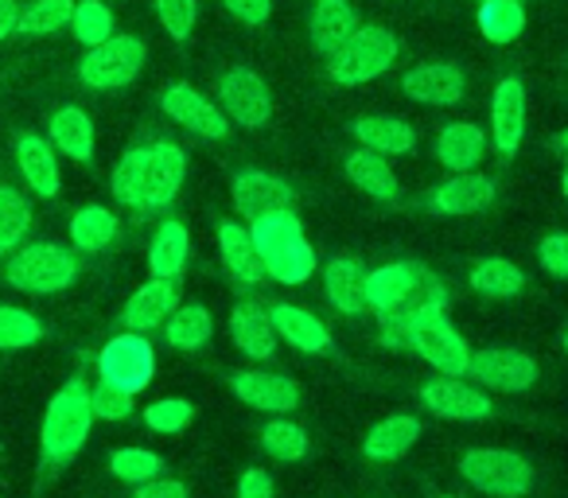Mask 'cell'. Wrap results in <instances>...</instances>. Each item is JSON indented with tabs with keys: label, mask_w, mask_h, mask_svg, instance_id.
<instances>
[{
	"label": "cell",
	"mask_w": 568,
	"mask_h": 498,
	"mask_svg": "<svg viewBox=\"0 0 568 498\" xmlns=\"http://www.w3.org/2000/svg\"><path fill=\"white\" fill-rule=\"evenodd\" d=\"M253 245H257L261 265L281 285H304L316 273V254H312L304 226L296 211H273L253 222Z\"/></svg>",
	"instance_id": "6da1fadb"
},
{
	"label": "cell",
	"mask_w": 568,
	"mask_h": 498,
	"mask_svg": "<svg viewBox=\"0 0 568 498\" xmlns=\"http://www.w3.org/2000/svg\"><path fill=\"white\" fill-rule=\"evenodd\" d=\"M90 425H94V405H90V389L79 378L67 382L48 405L43 417V456L51 464H67L79 456V448L87 444Z\"/></svg>",
	"instance_id": "7a4b0ae2"
},
{
	"label": "cell",
	"mask_w": 568,
	"mask_h": 498,
	"mask_svg": "<svg viewBox=\"0 0 568 498\" xmlns=\"http://www.w3.org/2000/svg\"><path fill=\"white\" fill-rule=\"evenodd\" d=\"M397 35L382 24H358L355 35L327 59V74H332L339 87H363L374 82L394 67L397 59Z\"/></svg>",
	"instance_id": "3957f363"
},
{
	"label": "cell",
	"mask_w": 568,
	"mask_h": 498,
	"mask_svg": "<svg viewBox=\"0 0 568 498\" xmlns=\"http://www.w3.org/2000/svg\"><path fill=\"white\" fill-rule=\"evenodd\" d=\"M4 277H9V285L20 288V293L48 296V293H63L67 285H74L79 265H74V257L67 254L63 245L36 242V245H28V250H12Z\"/></svg>",
	"instance_id": "277c9868"
},
{
	"label": "cell",
	"mask_w": 568,
	"mask_h": 498,
	"mask_svg": "<svg viewBox=\"0 0 568 498\" xmlns=\"http://www.w3.org/2000/svg\"><path fill=\"white\" fill-rule=\"evenodd\" d=\"M144 59H149V48L136 35H110L82 55L79 79L94 90H121L136 82V74L144 71Z\"/></svg>",
	"instance_id": "5b68a950"
},
{
	"label": "cell",
	"mask_w": 568,
	"mask_h": 498,
	"mask_svg": "<svg viewBox=\"0 0 568 498\" xmlns=\"http://www.w3.org/2000/svg\"><path fill=\"white\" fill-rule=\"evenodd\" d=\"M409 324H413V350H417L420 358H428V363L440 374H448V378L467 374L471 355H467V343L459 339V332L448 324V316H444V304H428V308L413 312Z\"/></svg>",
	"instance_id": "8992f818"
},
{
	"label": "cell",
	"mask_w": 568,
	"mask_h": 498,
	"mask_svg": "<svg viewBox=\"0 0 568 498\" xmlns=\"http://www.w3.org/2000/svg\"><path fill=\"white\" fill-rule=\"evenodd\" d=\"M459 471L471 487H479L483 495H498V498H518L534 487V471L518 451H503V448H475L459 459Z\"/></svg>",
	"instance_id": "52a82bcc"
},
{
	"label": "cell",
	"mask_w": 568,
	"mask_h": 498,
	"mask_svg": "<svg viewBox=\"0 0 568 498\" xmlns=\"http://www.w3.org/2000/svg\"><path fill=\"white\" fill-rule=\"evenodd\" d=\"M183 175H187V156L180 144H141V211H160L172 203L183 187Z\"/></svg>",
	"instance_id": "ba28073f"
},
{
	"label": "cell",
	"mask_w": 568,
	"mask_h": 498,
	"mask_svg": "<svg viewBox=\"0 0 568 498\" xmlns=\"http://www.w3.org/2000/svg\"><path fill=\"white\" fill-rule=\"evenodd\" d=\"M98 370H102V382H110V386L125 389V394H141L152 382V374H156L152 343L136 332L118 335V339L105 343L102 358H98Z\"/></svg>",
	"instance_id": "9c48e42d"
},
{
	"label": "cell",
	"mask_w": 568,
	"mask_h": 498,
	"mask_svg": "<svg viewBox=\"0 0 568 498\" xmlns=\"http://www.w3.org/2000/svg\"><path fill=\"white\" fill-rule=\"evenodd\" d=\"M219 98L222 113L230 121H237L242 129H261L273 118V94H268L265 79L250 67H234L219 79Z\"/></svg>",
	"instance_id": "30bf717a"
},
{
	"label": "cell",
	"mask_w": 568,
	"mask_h": 498,
	"mask_svg": "<svg viewBox=\"0 0 568 498\" xmlns=\"http://www.w3.org/2000/svg\"><path fill=\"white\" fill-rule=\"evenodd\" d=\"M160 105H164V113L175 125L203 136V141H222V136L230 133V118L222 113V105L203 98L191 82H172V87L160 94Z\"/></svg>",
	"instance_id": "8fae6325"
},
{
	"label": "cell",
	"mask_w": 568,
	"mask_h": 498,
	"mask_svg": "<svg viewBox=\"0 0 568 498\" xmlns=\"http://www.w3.org/2000/svg\"><path fill=\"white\" fill-rule=\"evenodd\" d=\"M467 374L479 378V386L487 389H503V394H518L529 389L537 382V363L521 350H506V347H490L467 363Z\"/></svg>",
	"instance_id": "7c38bea8"
},
{
	"label": "cell",
	"mask_w": 568,
	"mask_h": 498,
	"mask_svg": "<svg viewBox=\"0 0 568 498\" xmlns=\"http://www.w3.org/2000/svg\"><path fill=\"white\" fill-rule=\"evenodd\" d=\"M405 98L420 105H456L464 102L467 79L456 63H420L413 71H405L402 79Z\"/></svg>",
	"instance_id": "4fadbf2b"
},
{
	"label": "cell",
	"mask_w": 568,
	"mask_h": 498,
	"mask_svg": "<svg viewBox=\"0 0 568 498\" xmlns=\"http://www.w3.org/2000/svg\"><path fill=\"white\" fill-rule=\"evenodd\" d=\"M296 195L293 187L281 180V175H268V172H242L234 180V206L242 218L257 222L261 214H273V211H293Z\"/></svg>",
	"instance_id": "5bb4252c"
},
{
	"label": "cell",
	"mask_w": 568,
	"mask_h": 498,
	"mask_svg": "<svg viewBox=\"0 0 568 498\" xmlns=\"http://www.w3.org/2000/svg\"><path fill=\"white\" fill-rule=\"evenodd\" d=\"M490 129H495V149L503 156H514L526 136V87L521 79H503L495 87V105H490Z\"/></svg>",
	"instance_id": "9a60e30c"
},
{
	"label": "cell",
	"mask_w": 568,
	"mask_h": 498,
	"mask_svg": "<svg viewBox=\"0 0 568 498\" xmlns=\"http://www.w3.org/2000/svg\"><path fill=\"white\" fill-rule=\"evenodd\" d=\"M420 402H425V409H433L436 417H448V420H483L490 417V402L479 394L475 386H467V382H456V378H436L428 382L425 389H420Z\"/></svg>",
	"instance_id": "2e32d148"
},
{
	"label": "cell",
	"mask_w": 568,
	"mask_h": 498,
	"mask_svg": "<svg viewBox=\"0 0 568 498\" xmlns=\"http://www.w3.org/2000/svg\"><path fill=\"white\" fill-rule=\"evenodd\" d=\"M420 273H425V265H413V262H394L366 273V308H374L378 316L402 308L413 296V288L420 285Z\"/></svg>",
	"instance_id": "e0dca14e"
},
{
	"label": "cell",
	"mask_w": 568,
	"mask_h": 498,
	"mask_svg": "<svg viewBox=\"0 0 568 498\" xmlns=\"http://www.w3.org/2000/svg\"><path fill=\"white\" fill-rule=\"evenodd\" d=\"M355 28H358V12L351 0H316L308 32H312V48H316L320 55L332 59L335 51L355 35Z\"/></svg>",
	"instance_id": "ac0fdd59"
},
{
	"label": "cell",
	"mask_w": 568,
	"mask_h": 498,
	"mask_svg": "<svg viewBox=\"0 0 568 498\" xmlns=\"http://www.w3.org/2000/svg\"><path fill=\"white\" fill-rule=\"evenodd\" d=\"M180 308V285L164 277H152L144 288H136L125 304V324L133 332H152V327L168 324V316Z\"/></svg>",
	"instance_id": "d6986e66"
},
{
	"label": "cell",
	"mask_w": 568,
	"mask_h": 498,
	"mask_svg": "<svg viewBox=\"0 0 568 498\" xmlns=\"http://www.w3.org/2000/svg\"><path fill=\"white\" fill-rule=\"evenodd\" d=\"M234 394L242 397L245 405L265 409V413H284L301 402V389H296L293 378H284V374H261V370L234 374Z\"/></svg>",
	"instance_id": "ffe728a7"
},
{
	"label": "cell",
	"mask_w": 568,
	"mask_h": 498,
	"mask_svg": "<svg viewBox=\"0 0 568 498\" xmlns=\"http://www.w3.org/2000/svg\"><path fill=\"white\" fill-rule=\"evenodd\" d=\"M17 164H20V175L28 180V187L43 199H55L59 187H63V175H59V160H55V149H51L43 136L36 133H24L17 141Z\"/></svg>",
	"instance_id": "44dd1931"
},
{
	"label": "cell",
	"mask_w": 568,
	"mask_h": 498,
	"mask_svg": "<svg viewBox=\"0 0 568 498\" xmlns=\"http://www.w3.org/2000/svg\"><path fill=\"white\" fill-rule=\"evenodd\" d=\"M490 203H495V180H487L479 172H456L433 195V206L440 214H475Z\"/></svg>",
	"instance_id": "7402d4cb"
},
{
	"label": "cell",
	"mask_w": 568,
	"mask_h": 498,
	"mask_svg": "<svg viewBox=\"0 0 568 498\" xmlns=\"http://www.w3.org/2000/svg\"><path fill=\"white\" fill-rule=\"evenodd\" d=\"M351 133H355V141L363 144V149L378 152V156H405V152H413V144H417V133H413L409 121L386 118V113H378V118H358L355 125H351Z\"/></svg>",
	"instance_id": "603a6c76"
},
{
	"label": "cell",
	"mask_w": 568,
	"mask_h": 498,
	"mask_svg": "<svg viewBox=\"0 0 568 498\" xmlns=\"http://www.w3.org/2000/svg\"><path fill=\"white\" fill-rule=\"evenodd\" d=\"M324 285L327 301L339 312H347V316L366 312V270L358 257H332L324 270Z\"/></svg>",
	"instance_id": "cb8c5ba5"
},
{
	"label": "cell",
	"mask_w": 568,
	"mask_h": 498,
	"mask_svg": "<svg viewBox=\"0 0 568 498\" xmlns=\"http://www.w3.org/2000/svg\"><path fill=\"white\" fill-rule=\"evenodd\" d=\"M268 319H273L276 335L293 343L296 350H304V355H324V350L332 347V335H327V327L320 324L312 312L293 308V304H276V308L268 312Z\"/></svg>",
	"instance_id": "d4e9b609"
},
{
	"label": "cell",
	"mask_w": 568,
	"mask_h": 498,
	"mask_svg": "<svg viewBox=\"0 0 568 498\" xmlns=\"http://www.w3.org/2000/svg\"><path fill=\"white\" fill-rule=\"evenodd\" d=\"M483 129L471 121H452L436 136V160H440L448 172H475V164L483 160Z\"/></svg>",
	"instance_id": "484cf974"
},
{
	"label": "cell",
	"mask_w": 568,
	"mask_h": 498,
	"mask_svg": "<svg viewBox=\"0 0 568 498\" xmlns=\"http://www.w3.org/2000/svg\"><path fill=\"white\" fill-rule=\"evenodd\" d=\"M219 245H222V262H226L230 277H237L242 285H261L265 277V265H261L253 234L237 222H222L219 226Z\"/></svg>",
	"instance_id": "4316f807"
},
{
	"label": "cell",
	"mask_w": 568,
	"mask_h": 498,
	"mask_svg": "<svg viewBox=\"0 0 568 498\" xmlns=\"http://www.w3.org/2000/svg\"><path fill=\"white\" fill-rule=\"evenodd\" d=\"M230 332H234V343L253 358H273L276 350V327L268 319V312L253 301H242L230 316Z\"/></svg>",
	"instance_id": "83f0119b"
},
{
	"label": "cell",
	"mask_w": 568,
	"mask_h": 498,
	"mask_svg": "<svg viewBox=\"0 0 568 498\" xmlns=\"http://www.w3.org/2000/svg\"><path fill=\"white\" fill-rule=\"evenodd\" d=\"M343 167H347L351 183H355L358 191H366L371 199H382V203H394L397 191H402V187H397L394 167L386 164V156H378V152H371V149L351 152Z\"/></svg>",
	"instance_id": "f1b7e54d"
},
{
	"label": "cell",
	"mask_w": 568,
	"mask_h": 498,
	"mask_svg": "<svg viewBox=\"0 0 568 498\" xmlns=\"http://www.w3.org/2000/svg\"><path fill=\"white\" fill-rule=\"evenodd\" d=\"M51 141L59 144V152L79 164L94 160V121L79 110V105H63V110L51 118Z\"/></svg>",
	"instance_id": "f546056e"
},
{
	"label": "cell",
	"mask_w": 568,
	"mask_h": 498,
	"mask_svg": "<svg viewBox=\"0 0 568 498\" xmlns=\"http://www.w3.org/2000/svg\"><path fill=\"white\" fill-rule=\"evenodd\" d=\"M187 254H191V237H187V226L183 222H164L156 230L149 245V270L152 277H164V281H175L187 265Z\"/></svg>",
	"instance_id": "4dcf8cb0"
},
{
	"label": "cell",
	"mask_w": 568,
	"mask_h": 498,
	"mask_svg": "<svg viewBox=\"0 0 568 498\" xmlns=\"http://www.w3.org/2000/svg\"><path fill=\"white\" fill-rule=\"evenodd\" d=\"M417 436H420V420L402 413V417H386L382 425H374L371 436L363 440V451L371 459H402L417 444Z\"/></svg>",
	"instance_id": "1f68e13d"
},
{
	"label": "cell",
	"mask_w": 568,
	"mask_h": 498,
	"mask_svg": "<svg viewBox=\"0 0 568 498\" xmlns=\"http://www.w3.org/2000/svg\"><path fill=\"white\" fill-rule=\"evenodd\" d=\"M479 32L490 43H514L526 32L521 0H479Z\"/></svg>",
	"instance_id": "d6a6232c"
},
{
	"label": "cell",
	"mask_w": 568,
	"mask_h": 498,
	"mask_svg": "<svg viewBox=\"0 0 568 498\" xmlns=\"http://www.w3.org/2000/svg\"><path fill=\"white\" fill-rule=\"evenodd\" d=\"M113 237H118V218H113V211H105V206H98V203L74 211L71 242L79 245L82 254H98V250H105Z\"/></svg>",
	"instance_id": "836d02e7"
},
{
	"label": "cell",
	"mask_w": 568,
	"mask_h": 498,
	"mask_svg": "<svg viewBox=\"0 0 568 498\" xmlns=\"http://www.w3.org/2000/svg\"><path fill=\"white\" fill-rule=\"evenodd\" d=\"M28 230H32V206H28V199L17 187H9V183H0V254L20 250Z\"/></svg>",
	"instance_id": "e575fe53"
},
{
	"label": "cell",
	"mask_w": 568,
	"mask_h": 498,
	"mask_svg": "<svg viewBox=\"0 0 568 498\" xmlns=\"http://www.w3.org/2000/svg\"><path fill=\"white\" fill-rule=\"evenodd\" d=\"M471 288H475V293H483V296H495V301H503V296H518L521 288H526V273H521L514 262L487 257V262H479L471 270Z\"/></svg>",
	"instance_id": "d590c367"
},
{
	"label": "cell",
	"mask_w": 568,
	"mask_h": 498,
	"mask_svg": "<svg viewBox=\"0 0 568 498\" xmlns=\"http://www.w3.org/2000/svg\"><path fill=\"white\" fill-rule=\"evenodd\" d=\"M214 324H211V312L203 304H183L168 316V343L180 350H199L206 339H211Z\"/></svg>",
	"instance_id": "8d00e7d4"
},
{
	"label": "cell",
	"mask_w": 568,
	"mask_h": 498,
	"mask_svg": "<svg viewBox=\"0 0 568 498\" xmlns=\"http://www.w3.org/2000/svg\"><path fill=\"white\" fill-rule=\"evenodd\" d=\"M74 0H32L28 9H20V35H55L71 28Z\"/></svg>",
	"instance_id": "74e56055"
},
{
	"label": "cell",
	"mask_w": 568,
	"mask_h": 498,
	"mask_svg": "<svg viewBox=\"0 0 568 498\" xmlns=\"http://www.w3.org/2000/svg\"><path fill=\"white\" fill-rule=\"evenodd\" d=\"M74 40L87 43V48H98L113 35V12L105 9L102 0H74Z\"/></svg>",
	"instance_id": "f35d334b"
},
{
	"label": "cell",
	"mask_w": 568,
	"mask_h": 498,
	"mask_svg": "<svg viewBox=\"0 0 568 498\" xmlns=\"http://www.w3.org/2000/svg\"><path fill=\"white\" fill-rule=\"evenodd\" d=\"M261 444H265L268 456L284 459V464H293V459H301L304 451H308V436H304V428H296L293 420H268V425L261 428Z\"/></svg>",
	"instance_id": "ab89813d"
},
{
	"label": "cell",
	"mask_w": 568,
	"mask_h": 498,
	"mask_svg": "<svg viewBox=\"0 0 568 498\" xmlns=\"http://www.w3.org/2000/svg\"><path fill=\"white\" fill-rule=\"evenodd\" d=\"M40 335H43V327L32 312L4 308V304H0V350H24V347H32Z\"/></svg>",
	"instance_id": "60d3db41"
},
{
	"label": "cell",
	"mask_w": 568,
	"mask_h": 498,
	"mask_svg": "<svg viewBox=\"0 0 568 498\" xmlns=\"http://www.w3.org/2000/svg\"><path fill=\"white\" fill-rule=\"evenodd\" d=\"M110 467H113V475H118V479L136 482V487H141V482L156 479V475L164 471V459H160L156 451H149V448H121V451H113Z\"/></svg>",
	"instance_id": "b9f144b4"
},
{
	"label": "cell",
	"mask_w": 568,
	"mask_h": 498,
	"mask_svg": "<svg viewBox=\"0 0 568 498\" xmlns=\"http://www.w3.org/2000/svg\"><path fill=\"white\" fill-rule=\"evenodd\" d=\"M110 191L118 203L125 206H141V149H129L125 156L118 160L113 167V180H110Z\"/></svg>",
	"instance_id": "7bdbcfd3"
},
{
	"label": "cell",
	"mask_w": 568,
	"mask_h": 498,
	"mask_svg": "<svg viewBox=\"0 0 568 498\" xmlns=\"http://www.w3.org/2000/svg\"><path fill=\"white\" fill-rule=\"evenodd\" d=\"M156 17H160V24H164V32L183 43L195 32L199 0H156Z\"/></svg>",
	"instance_id": "ee69618b"
},
{
	"label": "cell",
	"mask_w": 568,
	"mask_h": 498,
	"mask_svg": "<svg viewBox=\"0 0 568 498\" xmlns=\"http://www.w3.org/2000/svg\"><path fill=\"white\" fill-rule=\"evenodd\" d=\"M191 417H195V409H191V402H183V397H164V402L144 409V420H149V428H156V433H180V428L191 425Z\"/></svg>",
	"instance_id": "f6af8a7d"
},
{
	"label": "cell",
	"mask_w": 568,
	"mask_h": 498,
	"mask_svg": "<svg viewBox=\"0 0 568 498\" xmlns=\"http://www.w3.org/2000/svg\"><path fill=\"white\" fill-rule=\"evenodd\" d=\"M90 405H94V417H105V420H125L133 413V394L125 389L110 386V382H98L90 389Z\"/></svg>",
	"instance_id": "bcb514c9"
},
{
	"label": "cell",
	"mask_w": 568,
	"mask_h": 498,
	"mask_svg": "<svg viewBox=\"0 0 568 498\" xmlns=\"http://www.w3.org/2000/svg\"><path fill=\"white\" fill-rule=\"evenodd\" d=\"M541 270H549L552 277H568V234H549L537 245Z\"/></svg>",
	"instance_id": "7dc6e473"
},
{
	"label": "cell",
	"mask_w": 568,
	"mask_h": 498,
	"mask_svg": "<svg viewBox=\"0 0 568 498\" xmlns=\"http://www.w3.org/2000/svg\"><path fill=\"white\" fill-rule=\"evenodd\" d=\"M222 4L245 28H261L268 20V12H273V0H222Z\"/></svg>",
	"instance_id": "c3c4849f"
},
{
	"label": "cell",
	"mask_w": 568,
	"mask_h": 498,
	"mask_svg": "<svg viewBox=\"0 0 568 498\" xmlns=\"http://www.w3.org/2000/svg\"><path fill=\"white\" fill-rule=\"evenodd\" d=\"M237 498H273V479L261 467H250L237 482Z\"/></svg>",
	"instance_id": "681fc988"
},
{
	"label": "cell",
	"mask_w": 568,
	"mask_h": 498,
	"mask_svg": "<svg viewBox=\"0 0 568 498\" xmlns=\"http://www.w3.org/2000/svg\"><path fill=\"white\" fill-rule=\"evenodd\" d=\"M136 498H187V487L183 482H175V479H149V482H141V490H136Z\"/></svg>",
	"instance_id": "f907efd6"
},
{
	"label": "cell",
	"mask_w": 568,
	"mask_h": 498,
	"mask_svg": "<svg viewBox=\"0 0 568 498\" xmlns=\"http://www.w3.org/2000/svg\"><path fill=\"white\" fill-rule=\"evenodd\" d=\"M17 24H20V0H0V43L17 35Z\"/></svg>",
	"instance_id": "816d5d0a"
},
{
	"label": "cell",
	"mask_w": 568,
	"mask_h": 498,
	"mask_svg": "<svg viewBox=\"0 0 568 498\" xmlns=\"http://www.w3.org/2000/svg\"><path fill=\"white\" fill-rule=\"evenodd\" d=\"M560 149L568 152V129H565V133H560Z\"/></svg>",
	"instance_id": "f5cc1de1"
},
{
	"label": "cell",
	"mask_w": 568,
	"mask_h": 498,
	"mask_svg": "<svg viewBox=\"0 0 568 498\" xmlns=\"http://www.w3.org/2000/svg\"><path fill=\"white\" fill-rule=\"evenodd\" d=\"M560 187H565V199H568V172H565V180H560Z\"/></svg>",
	"instance_id": "db71d44e"
},
{
	"label": "cell",
	"mask_w": 568,
	"mask_h": 498,
	"mask_svg": "<svg viewBox=\"0 0 568 498\" xmlns=\"http://www.w3.org/2000/svg\"><path fill=\"white\" fill-rule=\"evenodd\" d=\"M565 350H568V332H565Z\"/></svg>",
	"instance_id": "11a10c76"
}]
</instances>
